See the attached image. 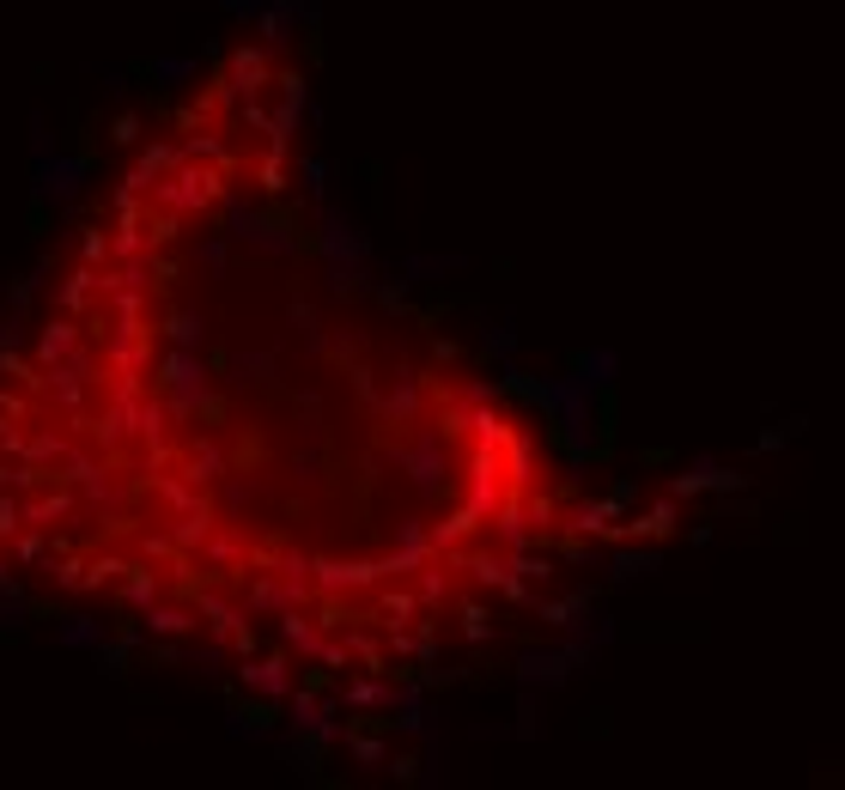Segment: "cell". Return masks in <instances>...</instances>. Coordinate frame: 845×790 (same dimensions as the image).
Here are the masks:
<instances>
[{"mask_svg": "<svg viewBox=\"0 0 845 790\" xmlns=\"http://www.w3.org/2000/svg\"><path fill=\"white\" fill-rule=\"evenodd\" d=\"M669 529L365 262L262 25L122 140L0 341V596L304 724L487 669Z\"/></svg>", "mask_w": 845, "mask_h": 790, "instance_id": "cell-1", "label": "cell"}]
</instances>
